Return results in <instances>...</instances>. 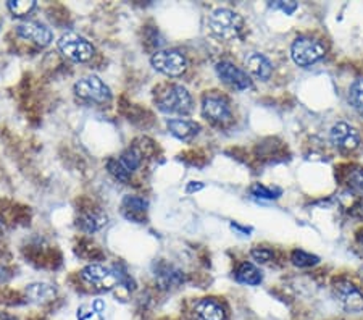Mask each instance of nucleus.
Wrapping results in <instances>:
<instances>
[{"label": "nucleus", "mask_w": 363, "mask_h": 320, "mask_svg": "<svg viewBox=\"0 0 363 320\" xmlns=\"http://www.w3.org/2000/svg\"><path fill=\"white\" fill-rule=\"evenodd\" d=\"M157 106L163 114L187 115L192 110V97L184 86L169 84L159 92Z\"/></svg>", "instance_id": "nucleus-1"}, {"label": "nucleus", "mask_w": 363, "mask_h": 320, "mask_svg": "<svg viewBox=\"0 0 363 320\" xmlns=\"http://www.w3.org/2000/svg\"><path fill=\"white\" fill-rule=\"evenodd\" d=\"M208 26L216 38L234 40L241 36L242 18L230 9H216L208 16Z\"/></svg>", "instance_id": "nucleus-2"}, {"label": "nucleus", "mask_w": 363, "mask_h": 320, "mask_svg": "<svg viewBox=\"0 0 363 320\" xmlns=\"http://www.w3.org/2000/svg\"><path fill=\"white\" fill-rule=\"evenodd\" d=\"M326 45L323 40L310 36H301L292 43L291 55L298 67H310L325 57Z\"/></svg>", "instance_id": "nucleus-3"}, {"label": "nucleus", "mask_w": 363, "mask_h": 320, "mask_svg": "<svg viewBox=\"0 0 363 320\" xmlns=\"http://www.w3.org/2000/svg\"><path fill=\"white\" fill-rule=\"evenodd\" d=\"M58 49L73 62H87L94 55V45L89 40L74 33L63 34L58 40Z\"/></svg>", "instance_id": "nucleus-4"}, {"label": "nucleus", "mask_w": 363, "mask_h": 320, "mask_svg": "<svg viewBox=\"0 0 363 320\" xmlns=\"http://www.w3.org/2000/svg\"><path fill=\"white\" fill-rule=\"evenodd\" d=\"M152 67L167 77H181L187 68L186 57L178 50H157L150 58Z\"/></svg>", "instance_id": "nucleus-5"}, {"label": "nucleus", "mask_w": 363, "mask_h": 320, "mask_svg": "<svg viewBox=\"0 0 363 320\" xmlns=\"http://www.w3.org/2000/svg\"><path fill=\"white\" fill-rule=\"evenodd\" d=\"M74 92L76 96H79L81 99L99 102V104L108 102L110 97H112L110 87L99 77H94V75L92 77L81 78L78 83L74 84Z\"/></svg>", "instance_id": "nucleus-6"}, {"label": "nucleus", "mask_w": 363, "mask_h": 320, "mask_svg": "<svg viewBox=\"0 0 363 320\" xmlns=\"http://www.w3.org/2000/svg\"><path fill=\"white\" fill-rule=\"evenodd\" d=\"M81 277L86 283L92 285L96 289L108 291L116 287V283H120L118 275L113 270H110L108 267L101 264H89L81 270Z\"/></svg>", "instance_id": "nucleus-7"}, {"label": "nucleus", "mask_w": 363, "mask_h": 320, "mask_svg": "<svg viewBox=\"0 0 363 320\" xmlns=\"http://www.w3.org/2000/svg\"><path fill=\"white\" fill-rule=\"evenodd\" d=\"M330 139L336 149L344 153H352L360 144V133L352 125L339 121L330 131Z\"/></svg>", "instance_id": "nucleus-8"}, {"label": "nucleus", "mask_w": 363, "mask_h": 320, "mask_svg": "<svg viewBox=\"0 0 363 320\" xmlns=\"http://www.w3.org/2000/svg\"><path fill=\"white\" fill-rule=\"evenodd\" d=\"M335 293L337 301L347 312L360 314L363 312V293L355 287L354 283L347 280H341L336 283Z\"/></svg>", "instance_id": "nucleus-9"}, {"label": "nucleus", "mask_w": 363, "mask_h": 320, "mask_svg": "<svg viewBox=\"0 0 363 320\" xmlns=\"http://www.w3.org/2000/svg\"><path fill=\"white\" fill-rule=\"evenodd\" d=\"M216 75H218L223 83L231 86L236 91H245L252 87V79L249 78V75L231 62L216 63Z\"/></svg>", "instance_id": "nucleus-10"}, {"label": "nucleus", "mask_w": 363, "mask_h": 320, "mask_svg": "<svg viewBox=\"0 0 363 320\" xmlns=\"http://www.w3.org/2000/svg\"><path fill=\"white\" fill-rule=\"evenodd\" d=\"M202 114L213 123H226L231 120V107L225 97L210 94L202 101Z\"/></svg>", "instance_id": "nucleus-11"}, {"label": "nucleus", "mask_w": 363, "mask_h": 320, "mask_svg": "<svg viewBox=\"0 0 363 320\" xmlns=\"http://www.w3.org/2000/svg\"><path fill=\"white\" fill-rule=\"evenodd\" d=\"M16 34L20 38L31 40V43L40 45V48H45L52 43V31L45 25L39 21H23L16 26Z\"/></svg>", "instance_id": "nucleus-12"}, {"label": "nucleus", "mask_w": 363, "mask_h": 320, "mask_svg": "<svg viewBox=\"0 0 363 320\" xmlns=\"http://www.w3.org/2000/svg\"><path fill=\"white\" fill-rule=\"evenodd\" d=\"M245 68L247 72L252 75V77L259 78L262 81L270 79L272 73H273V67L270 60L265 55L259 54V52H250V54L245 57Z\"/></svg>", "instance_id": "nucleus-13"}, {"label": "nucleus", "mask_w": 363, "mask_h": 320, "mask_svg": "<svg viewBox=\"0 0 363 320\" xmlns=\"http://www.w3.org/2000/svg\"><path fill=\"white\" fill-rule=\"evenodd\" d=\"M194 312L201 320H226V311L223 304L212 298L199 301L194 307Z\"/></svg>", "instance_id": "nucleus-14"}, {"label": "nucleus", "mask_w": 363, "mask_h": 320, "mask_svg": "<svg viewBox=\"0 0 363 320\" xmlns=\"http://www.w3.org/2000/svg\"><path fill=\"white\" fill-rule=\"evenodd\" d=\"M167 126L169 133H172L174 138L181 139V141H189V139L197 136L199 131H201V125L196 123V121L184 120V118L168 120Z\"/></svg>", "instance_id": "nucleus-15"}, {"label": "nucleus", "mask_w": 363, "mask_h": 320, "mask_svg": "<svg viewBox=\"0 0 363 320\" xmlns=\"http://www.w3.org/2000/svg\"><path fill=\"white\" fill-rule=\"evenodd\" d=\"M155 277L162 288H177L184 283V273L169 264H160L157 267Z\"/></svg>", "instance_id": "nucleus-16"}, {"label": "nucleus", "mask_w": 363, "mask_h": 320, "mask_svg": "<svg viewBox=\"0 0 363 320\" xmlns=\"http://www.w3.org/2000/svg\"><path fill=\"white\" fill-rule=\"evenodd\" d=\"M123 214H125L126 219L134 220V222H140V215L147 211L149 202L147 199L139 196H126L123 199Z\"/></svg>", "instance_id": "nucleus-17"}, {"label": "nucleus", "mask_w": 363, "mask_h": 320, "mask_svg": "<svg viewBox=\"0 0 363 320\" xmlns=\"http://www.w3.org/2000/svg\"><path fill=\"white\" fill-rule=\"evenodd\" d=\"M107 224V215H104L101 211H86L78 217V226L86 233H94L101 230Z\"/></svg>", "instance_id": "nucleus-18"}, {"label": "nucleus", "mask_w": 363, "mask_h": 320, "mask_svg": "<svg viewBox=\"0 0 363 320\" xmlns=\"http://www.w3.org/2000/svg\"><path fill=\"white\" fill-rule=\"evenodd\" d=\"M26 294L33 302L44 304V302H50L55 298L57 291L49 283H31V285H28Z\"/></svg>", "instance_id": "nucleus-19"}, {"label": "nucleus", "mask_w": 363, "mask_h": 320, "mask_svg": "<svg viewBox=\"0 0 363 320\" xmlns=\"http://www.w3.org/2000/svg\"><path fill=\"white\" fill-rule=\"evenodd\" d=\"M236 280L239 283L250 285V287H257V285L262 283L263 275L254 264H250V262H244V264L239 265V269L236 270Z\"/></svg>", "instance_id": "nucleus-20"}, {"label": "nucleus", "mask_w": 363, "mask_h": 320, "mask_svg": "<svg viewBox=\"0 0 363 320\" xmlns=\"http://www.w3.org/2000/svg\"><path fill=\"white\" fill-rule=\"evenodd\" d=\"M118 160L126 172L133 173L140 165V162H143V154L139 153V149L130 148L118 157Z\"/></svg>", "instance_id": "nucleus-21"}, {"label": "nucleus", "mask_w": 363, "mask_h": 320, "mask_svg": "<svg viewBox=\"0 0 363 320\" xmlns=\"http://www.w3.org/2000/svg\"><path fill=\"white\" fill-rule=\"evenodd\" d=\"M250 194L254 197H259V199H278V197L283 194V191L279 188H270V186L254 183L250 186Z\"/></svg>", "instance_id": "nucleus-22"}, {"label": "nucleus", "mask_w": 363, "mask_h": 320, "mask_svg": "<svg viewBox=\"0 0 363 320\" xmlns=\"http://www.w3.org/2000/svg\"><path fill=\"white\" fill-rule=\"evenodd\" d=\"M36 9V2L34 0H11L9 2V10L15 16H26Z\"/></svg>", "instance_id": "nucleus-23"}, {"label": "nucleus", "mask_w": 363, "mask_h": 320, "mask_svg": "<svg viewBox=\"0 0 363 320\" xmlns=\"http://www.w3.org/2000/svg\"><path fill=\"white\" fill-rule=\"evenodd\" d=\"M291 260L296 267H312V265H317L320 262L317 255L302 251V249H296L291 255Z\"/></svg>", "instance_id": "nucleus-24"}, {"label": "nucleus", "mask_w": 363, "mask_h": 320, "mask_svg": "<svg viewBox=\"0 0 363 320\" xmlns=\"http://www.w3.org/2000/svg\"><path fill=\"white\" fill-rule=\"evenodd\" d=\"M349 99L357 112L363 115V79H357L352 87H350Z\"/></svg>", "instance_id": "nucleus-25"}, {"label": "nucleus", "mask_w": 363, "mask_h": 320, "mask_svg": "<svg viewBox=\"0 0 363 320\" xmlns=\"http://www.w3.org/2000/svg\"><path fill=\"white\" fill-rule=\"evenodd\" d=\"M107 170H108V173L112 175L115 180H118V182H121V183L130 182L131 173L126 172L125 168H123V165L120 164L118 159H110L107 162Z\"/></svg>", "instance_id": "nucleus-26"}, {"label": "nucleus", "mask_w": 363, "mask_h": 320, "mask_svg": "<svg viewBox=\"0 0 363 320\" xmlns=\"http://www.w3.org/2000/svg\"><path fill=\"white\" fill-rule=\"evenodd\" d=\"M347 183L350 189L359 194H363V168H355V170L350 172Z\"/></svg>", "instance_id": "nucleus-27"}, {"label": "nucleus", "mask_w": 363, "mask_h": 320, "mask_svg": "<svg viewBox=\"0 0 363 320\" xmlns=\"http://www.w3.org/2000/svg\"><path fill=\"white\" fill-rule=\"evenodd\" d=\"M250 254H252V258L262 262V264H265V262H270L274 259V253L268 248H254Z\"/></svg>", "instance_id": "nucleus-28"}, {"label": "nucleus", "mask_w": 363, "mask_h": 320, "mask_svg": "<svg viewBox=\"0 0 363 320\" xmlns=\"http://www.w3.org/2000/svg\"><path fill=\"white\" fill-rule=\"evenodd\" d=\"M272 7L273 9H278L281 11H284L286 15H291V13H294V11L297 10L298 5L296 2H274V4H272Z\"/></svg>", "instance_id": "nucleus-29"}, {"label": "nucleus", "mask_w": 363, "mask_h": 320, "mask_svg": "<svg viewBox=\"0 0 363 320\" xmlns=\"http://www.w3.org/2000/svg\"><path fill=\"white\" fill-rule=\"evenodd\" d=\"M203 188V183H199V182H191L189 184H187L186 188V193H194V191H201Z\"/></svg>", "instance_id": "nucleus-30"}, {"label": "nucleus", "mask_w": 363, "mask_h": 320, "mask_svg": "<svg viewBox=\"0 0 363 320\" xmlns=\"http://www.w3.org/2000/svg\"><path fill=\"white\" fill-rule=\"evenodd\" d=\"M9 277H10V275H9V272L5 270L2 265H0V282H5V280H7Z\"/></svg>", "instance_id": "nucleus-31"}, {"label": "nucleus", "mask_w": 363, "mask_h": 320, "mask_svg": "<svg viewBox=\"0 0 363 320\" xmlns=\"http://www.w3.org/2000/svg\"><path fill=\"white\" fill-rule=\"evenodd\" d=\"M0 320H16V319L9 316V314H5V312H0Z\"/></svg>", "instance_id": "nucleus-32"}, {"label": "nucleus", "mask_w": 363, "mask_h": 320, "mask_svg": "<svg viewBox=\"0 0 363 320\" xmlns=\"http://www.w3.org/2000/svg\"><path fill=\"white\" fill-rule=\"evenodd\" d=\"M360 243H362V249H363V236L360 238Z\"/></svg>", "instance_id": "nucleus-33"}]
</instances>
